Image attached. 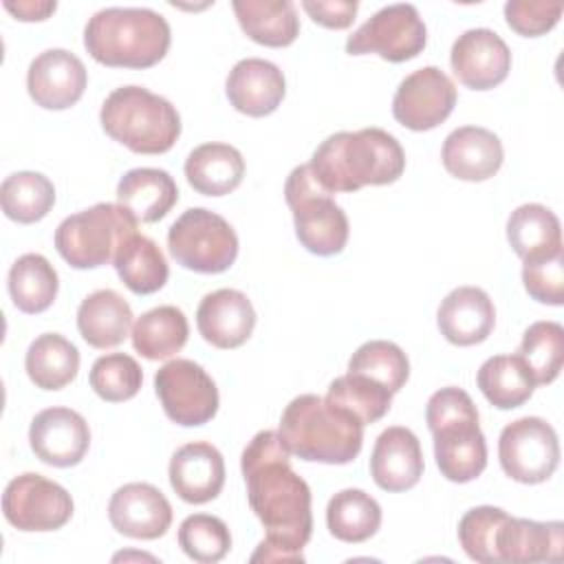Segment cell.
<instances>
[{"instance_id":"cell-28","label":"cell","mask_w":564,"mask_h":564,"mask_svg":"<svg viewBox=\"0 0 564 564\" xmlns=\"http://www.w3.org/2000/svg\"><path fill=\"white\" fill-rule=\"evenodd\" d=\"M245 176V159L229 143H203L185 159L187 183L205 196H225L234 192Z\"/></svg>"},{"instance_id":"cell-17","label":"cell","mask_w":564,"mask_h":564,"mask_svg":"<svg viewBox=\"0 0 564 564\" xmlns=\"http://www.w3.org/2000/svg\"><path fill=\"white\" fill-rule=\"evenodd\" d=\"M33 454L53 467H73L82 463L90 447L86 419L70 408H46L37 412L29 427Z\"/></svg>"},{"instance_id":"cell-29","label":"cell","mask_w":564,"mask_h":564,"mask_svg":"<svg viewBox=\"0 0 564 564\" xmlns=\"http://www.w3.org/2000/svg\"><path fill=\"white\" fill-rule=\"evenodd\" d=\"M507 240L522 262L549 258L562 251V227L549 207L524 203L507 220Z\"/></svg>"},{"instance_id":"cell-37","label":"cell","mask_w":564,"mask_h":564,"mask_svg":"<svg viewBox=\"0 0 564 564\" xmlns=\"http://www.w3.org/2000/svg\"><path fill=\"white\" fill-rule=\"evenodd\" d=\"M55 203V187L40 172H15L0 185V205L7 218L31 225L42 220Z\"/></svg>"},{"instance_id":"cell-12","label":"cell","mask_w":564,"mask_h":564,"mask_svg":"<svg viewBox=\"0 0 564 564\" xmlns=\"http://www.w3.org/2000/svg\"><path fill=\"white\" fill-rule=\"evenodd\" d=\"M154 390L167 419L176 425H205L218 412V388L192 359L176 357L163 364L154 375Z\"/></svg>"},{"instance_id":"cell-25","label":"cell","mask_w":564,"mask_h":564,"mask_svg":"<svg viewBox=\"0 0 564 564\" xmlns=\"http://www.w3.org/2000/svg\"><path fill=\"white\" fill-rule=\"evenodd\" d=\"M496 546L500 562H557L564 546V524L509 516L498 531Z\"/></svg>"},{"instance_id":"cell-34","label":"cell","mask_w":564,"mask_h":564,"mask_svg":"<svg viewBox=\"0 0 564 564\" xmlns=\"http://www.w3.org/2000/svg\"><path fill=\"white\" fill-rule=\"evenodd\" d=\"M112 264L121 282L137 295L156 293L170 278L161 247L143 234L130 236L117 251Z\"/></svg>"},{"instance_id":"cell-26","label":"cell","mask_w":564,"mask_h":564,"mask_svg":"<svg viewBox=\"0 0 564 564\" xmlns=\"http://www.w3.org/2000/svg\"><path fill=\"white\" fill-rule=\"evenodd\" d=\"M132 326V308L112 289H99L86 295L77 308L79 335L93 348L106 350L119 346Z\"/></svg>"},{"instance_id":"cell-9","label":"cell","mask_w":564,"mask_h":564,"mask_svg":"<svg viewBox=\"0 0 564 564\" xmlns=\"http://www.w3.org/2000/svg\"><path fill=\"white\" fill-rule=\"evenodd\" d=\"M172 258L196 273H223L238 256V236L234 227L212 209L189 207L167 231Z\"/></svg>"},{"instance_id":"cell-3","label":"cell","mask_w":564,"mask_h":564,"mask_svg":"<svg viewBox=\"0 0 564 564\" xmlns=\"http://www.w3.org/2000/svg\"><path fill=\"white\" fill-rule=\"evenodd\" d=\"M167 20L148 7H106L84 29L90 57L112 68H150L170 48Z\"/></svg>"},{"instance_id":"cell-33","label":"cell","mask_w":564,"mask_h":564,"mask_svg":"<svg viewBox=\"0 0 564 564\" xmlns=\"http://www.w3.org/2000/svg\"><path fill=\"white\" fill-rule=\"evenodd\" d=\"M476 383L485 399L500 410L520 408L535 390L533 375L518 352L496 355L482 361L476 375Z\"/></svg>"},{"instance_id":"cell-7","label":"cell","mask_w":564,"mask_h":564,"mask_svg":"<svg viewBox=\"0 0 564 564\" xmlns=\"http://www.w3.org/2000/svg\"><path fill=\"white\" fill-rule=\"evenodd\" d=\"M139 220L119 203H97L66 216L55 229V249L73 269L115 262L121 245L137 234Z\"/></svg>"},{"instance_id":"cell-38","label":"cell","mask_w":564,"mask_h":564,"mask_svg":"<svg viewBox=\"0 0 564 564\" xmlns=\"http://www.w3.org/2000/svg\"><path fill=\"white\" fill-rule=\"evenodd\" d=\"M330 405L348 412L361 425L375 423L388 414L392 405V392L381 383L361 375H341L330 381L324 397Z\"/></svg>"},{"instance_id":"cell-11","label":"cell","mask_w":564,"mask_h":564,"mask_svg":"<svg viewBox=\"0 0 564 564\" xmlns=\"http://www.w3.org/2000/svg\"><path fill=\"white\" fill-rule=\"evenodd\" d=\"M427 42V29L419 9L410 2H397L372 13L346 40V53H377L388 62H405L416 57Z\"/></svg>"},{"instance_id":"cell-23","label":"cell","mask_w":564,"mask_h":564,"mask_svg":"<svg viewBox=\"0 0 564 564\" xmlns=\"http://www.w3.org/2000/svg\"><path fill=\"white\" fill-rule=\"evenodd\" d=\"M441 159L445 170L460 181H487L500 170L505 150L491 130L460 126L445 137Z\"/></svg>"},{"instance_id":"cell-24","label":"cell","mask_w":564,"mask_h":564,"mask_svg":"<svg viewBox=\"0 0 564 564\" xmlns=\"http://www.w3.org/2000/svg\"><path fill=\"white\" fill-rule=\"evenodd\" d=\"M436 324L441 335L454 346H474L489 337L496 324V308L487 291L458 286L438 306Z\"/></svg>"},{"instance_id":"cell-35","label":"cell","mask_w":564,"mask_h":564,"mask_svg":"<svg viewBox=\"0 0 564 564\" xmlns=\"http://www.w3.org/2000/svg\"><path fill=\"white\" fill-rule=\"evenodd\" d=\"M9 295L13 304L29 315L46 311L59 289L55 267L42 253H24L9 269Z\"/></svg>"},{"instance_id":"cell-8","label":"cell","mask_w":564,"mask_h":564,"mask_svg":"<svg viewBox=\"0 0 564 564\" xmlns=\"http://www.w3.org/2000/svg\"><path fill=\"white\" fill-rule=\"evenodd\" d=\"M284 198L293 212L300 245L315 256L341 253L348 242V216L322 187L308 163L291 170L284 183Z\"/></svg>"},{"instance_id":"cell-13","label":"cell","mask_w":564,"mask_h":564,"mask_svg":"<svg viewBox=\"0 0 564 564\" xmlns=\"http://www.w3.org/2000/svg\"><path fill=\"white\" fill-rule=\"evenodd\" d=\"M2 513L18 531H55L73 516L70 494L42 474H20L4 487Z\"/></svg>"},{"instance_id":"cell-10","label":"cell","mask_w":564,"mask_h":564,"mask_svg":"<svg viewBox=\"0 0 564 564\" xmlns=\"http://www.w3.org/2000/svg\"><path fill=\"white\" fill-rule=\"evenodd\" d=\"M502 471L524 485H538L560 465V443L551 423L540 416H522L507 423L498 438Z\"/></svg>"},{"instance_id":"cell-42","label":"cell","mask_w":564,"mask_h":564,"mask_svg":"<svg viewBox=\"0 0 564 564\" xmlns=\"http://www.w3.org/2000/svg\"><path fill=\"white\" fill-rule=\"evenodd\" d=\"M178 546L187 557L200 564L220 562L231 549L227 524L209 513L187 516L178 527Z\"/></svg>"},{"instance_id":"cell-20","label":"cell","mask_w":564,"mask_h":564,"mask_svg":"<svg viewBox=\"0 0 564 564\" xmlns=\"http://www.w3.org/2000/svg\"><path fill=\"white\" fill-rule=\"evenodd\" d=\"M170 485L189 505L214 500L225 485L223 454L205 441L181 445L170 460Z\"/></svg>"},{"instance_id":"cell-27","label":"cell","mask_w":564,"mask_h":564,"mask_svg":"<svg viewBox=\"0 0 564 564\" xmlns=\"http://www.w3.org/2000/svg\"><path fill=\"white\" fill-rule=\"evenodd\" d=\"M117 200L139 223H156L176 205L178 187L165 170L134 167L119 178Z\"/></svg>"},{"instance_id":"cell-47","label":"cell","mask_w":564,"mask_h":564,"mask_svg":"<svg viewBox=\"0 0 564 564\" xmlns=\"http://www.w3.org/2000/svg\"><path fill=\"white\" fill-rule=\"evenodd\" d=\"M4 9L11 11L18 20H24V22H33V20H46L55 9H57V2L55 0H20V2H11V0H4Z\"/></svg>"},{"instance_id":"cell-4","label":"cell","mask_w":564,"mask_h":564,"mask_svg":"<svg viewBox=\"0 0 564 564\" xmlns=\"http://www.w3.org/2000/svg\"><path fill=\"white\" fill-rule=\"evenodd\" d=\"M278 434L291 454L326 465L355 460L364 445V425L317 394L295 397L282 412Z\"/></svg>"},{"instance_id":"cell-16","label":"cell","mask_w":564,"mask_h":564,"mask_svg":"<svg viewBox=\"0 0 564 564\" xmlns=\"http://www.w3.org/2000/svg\"><path fill=\"white\" fill-rule=\"evenodd\" d=\"M88 73L84 62L66 48L42 51L26 70V88L31 99L46 110H64L75 106L86 90Z\"/></svg>"},{"instance_id":"cell-19","label":"cell","mask_w":564,"mask_h":564,"mask_svg":"<svg viewBox=\"0 0 564 564\" xmlns=\"http://www.w3.org/2000/svg\"><path fill=\"white\" fill-rule=\"evenodd\" d=\"M196 326L207 344L223 350L238 348L253 333L256 311L242 291L218 289L200 300L196 308Z\"/></svg>"},{"instance_id":"cell-43","label":"cell","mask_w":564,"mask_h":564,"mask_svg":"<svg viewBox=\"0 0 564 564\" xmlns=\"http://www.w3.org/2000/svg\"><path fill=\"white\" fill-rule=\"evenodd\" d=\"M509 513L500 507L482 505L469 509L458 522V542L463 551L476 562H500L498 560V531Z\"/></svg>"},{"instance_id":"cell-18","label":"cell","mask_w":564,"mask_h":564,"mask_svg":"<svg viewBox=\"0 0 564 564\" xmlns=\"http://www.w3.org/2000/svg\"><path fill=\"white\" fill-rule=\"evenodd\" d=\"M110 524L134 540H156L172 524V505L163 491L150 482H128L108 502Z\"/></svg>"},{"instance_id":"cell-31","label":"cell","mask_w":564,"mask_h":564,"mask_svg":"<svg viewBox=\"0 0 564 564\" xmlns=\"http://www.w3.org/2000/svg\"><path fill=\"white\" fill-rule=\"evenodd\" d=\"M187 317L181 308L172 304L145 311L141 317H137L132 326V346L141 357L150 361L176 355L187 344Z\"/></svg>"},{"instance_id":"cell-46","label":"cell","mask_w":564,"mask_h":564,"mask_svg":"<svg viewBox=\"0 0 564 564\" xmlns=\"http://www.w3.org/2000/svg\"><path fill=\"white\" fill-rule=\"evenodd\" d=\"M302 9L326 29H348L359 4L355 0H302Z\"/></svg>"},{"instance_id":"cell-30","label":"cell","mask_w":564,"mask_h":564,"mask_svg":"<svg viewBox=\"0 0 564 564\" xmlns=\"http://www.w3.org/2000/svg\"><path fill=\"white\" fill-rule=\"evenodd\" d=\"M242 31L262 46H289L300 33V18L291 0H234Z\"/></svg>"},{"instance_id":"cell-41","label":"cell","mask_w":564,"mask_h":564,"mask_svg":"<svg viewBox=\"0 0 564 564\" xmlns=\"http://www.w3.org/2000/svg\"><path fill=\"white\" fill-rule=\"evenodd\" d=\"M88 381L97 397L108 403H121L141 390L143 370L134 357L126 352H110L95 359Z\"/></svg>"},{"instance_id":"cell-5","label":"cell","mask_w":564,"mask_h":564,"mask_svg":"<svg viewBox=\"0 0 564 564\" xmlns=\"http://www.w3.org/2000/svg\"><path fill=\"white\" fill-rule=\"evenodd\" d=\"M425 421L434 438V458L452 482H469L487 467V443L478 425L471 397L447 386L436 390L425 405Z\"/></svg>"},{"instance_id":"cell-32","label":"cell","mask_w":564,"mask_h":564,"mask_svg":"<svg viewBox=\"0 0 564 564\" xmlns=\"http://www.w3.org/2000/svg\"><path fill=\"white\" fill-rule=\"evenodd\" d=\"M24 368L37 388L62 390L77 377L79 350L59 333H44L31 341Z\"/></svg>"},{"instance_id":"cell-15","label":"cell","mask_w":564,"mask_h":564,"mask_svg":"<svg viewBox=\"0 0 564 564\" xmlns=\"http://www.w3.org/2000/svg\"><path fill=\"white\" fill-rule=\"evenodd\" d=\"M449 64L460 84L474 90H489L507 79L511 51L496 31L467 29L452 44Z\"/></svg>"},{"instance_id":"cell-14","label":"cell","mask_w":564,"mask_h":564,"mask_svg":"<svg viewBox=\"0 0 564 564\" xmlns=\"http://www.w3.org/2000/svg\"><path fill=\"white\" fill-rule=\"evenodd\" d=\"M456 106V86L438 66L410 73L392 99L394 119L416 132L441 126Z\"/></svg>"},{"instance_id":"cell-40","label":"cell","mask_w":564,"mask_h":564,"mask_svg":"<svg viewBox=\"0 0 564 564\" xmlns=\"http://www.w3.org/2000/svg\"><path fill=\"white\" fill-rule=\"evenodd\" d=\"M348 372L368 377L394 394L405 386L410 377V361L394 341L370 339L352 352Z\"/></svg>"},{"instance_id":"cell-6","label":"cell","mask_w":564,"mask_h":564,"mask_svg":"<svg viewBox=\"0 0 564 564\" xmlns=\"http://www.w3.org/2000/svg\"><path fill=\"white\" fill-rule=\"evenodd\" d=\"M101 128L137 154H163L181 134L178 110L143 86L115 88L101 104Z\"/></svg>"},{"instance_id":"cell-21","label":"cell","mask_w":564,"mask_h":564,"mask_svg":"<svg viewBox=\"0 0 564 564\" xmlns=\"http://www.w3.org/2000/svg\"><path fill=\"white\" fill-rule=\"evenodd\" d=\"M225 93L229 104L247 117H267L284 99V73L269 59L245 57L227 75Z\"/></svg>"},{"instance_id":"cell-22","label":"cell","mask_w":564,"mask_h":564,"mask_svg":"<svg viewBox=\"0 0 564 564\" xmlns=\"http://www.w3.org/2000/svg\"><path fill=\"white\" fill-rule=\"evenodd\" d=\"M370 474L383 491L412 489L423 476V452L416 434L401 425L383 430L370 454Z\"/></svg>"},{"instance_id":"cell-36","label":"cell","mask_w":564,"mask_h":564,"mask_svg":"<svg viewBox=\"0 0 564 564\" xmlns=\"http://www.w3.org/2000/svg\"><path fill=\"white\" fill-rule=\"evenodd\" d=\"M326 527L341 542H366L381 527V507L361 489H341L328 500Z\"/></svg>"},{"instance_id":"cell-1","label":"cell","mask_w":564,"mask_h":564,"mask_svg":"<svg viewBox=\"0 0 564 564\" xmlns=\"http://www.w3.org/2000/svg\"><path fill=\"white\" fill-rule=\"evenodd\" d=\"M291 452L273 430L258 432L242 449L240 469L251 511L267 529L251 562H304L313 533L311 489L291 469Z\"/></svg>"},{"instance_id":"cell-2","label":"cell","mask_w":564,"mask_h":564,"mask_svg":"<svg viewBox=\"0 0 564 564\" xmlns=\"http://www.w3.org/2000/svg\"><path fill=\"white\" fill-rule=\"evenodd\" d=\"M315 178L330 194L394 183L405 170L401 143L381 128L341 130L326 137L311 156Z\"/></svg>"},{"instance_id":"cell-44","label":"cell","mask_w":564,"mask_h":564,"mask_svg":"<svg viewBox=\"0 0 564 564\" xmlns=\"http://www.w3.org/2000/svg\"><path fill=\"white\" fill-rule=\"evenodd\" d=\"M522 282L527 293L542 304L562 306L564 304V251L527 260L522 264Z\"/></svg>"},{"instance_id":"cell-45","label":"cell","mask_w":564,"mask_h":564,"mask_svg":"<svg viewBox=\"0 0 564 564\" xmlns=\"http://www.w3.org/2000/svg\"><path fill=\"white\" fill-rule=\"evenodd\" d=\"M562 15V2H546V0H509L505 4L507 24L524 35L538 37L551 31Z\"/></svg>"},{"instance_id":"cell-39","label":"cell","mask_w":564,"mask_h":564,"mask_svg":"<svg viewBox=\"0 0 564 564\" xmlns=\"http://www.w3.org/2000/svg\"><path fill=\"white\" fill-rule=\"evenodd\" d=\"M518 355L533 375L535 386L557 379L564 364V328L557 322H533L520 341Z\"/></svg>"}]
</instances>
